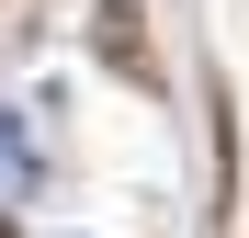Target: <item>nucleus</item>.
<instances>
[{"instance_id": "1", "label": "nucleus", "mask_w": 249, "mask_h": 238, "mask_svg": "<svg viewBox=\"0 0 249 238\" xmlns=\"http://www.w3.org/2000/svg\"><path fill=\"white\" fill-rule=\"evenodd\" d=\"M102 46H113V68H136V79H147V46H136V0H102Z\"/></svg>"}]
</instances>
